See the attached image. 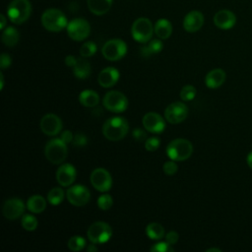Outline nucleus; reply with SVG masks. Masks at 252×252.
Segmentation results:
<instances>
[{
	"instance_id": "f257e3e1",
	"label": "nucleus",
	"mask_w": 252,
	"mask_h": 252,
	"mask_svg": "<svg viewBox=\"0 0 252 252\" xmlns=\"http://www.w3.org/2000/svg\"><path fill=\"white\" fill-rule=\"evenodd\" d=\"M129 124L124 117L113 116L105 120L101 131L103 136L109 141H120L128 133Z\"/></svg>"
},
{
	"instance_id": "c756f323",
	"label": "nucleus",
	"mask_w": 252,
	"mask_h": 252,
	"mask_svg": "<svg viewBox=\"0 0 252 252\" xmlns=\"http://www.w3.org/2000/svg\"><path fill=\"white\" fill-rule=\"evenodd\" d=\"M64 196L65 193L61 187H54L48 191L47 201L52 206H57L64 200Z\"/></svg>"
},
{
	"instance_id": "2f4dec72",
	"label": "nucleus",
	"mask_w": 252,
	"mask_h": 252,
	"mask_svg": "<svg viewBox=\"0 0 252 252\" xmlns=\"http://www.w3.org/2000/svg\"><path fill=\"white\" fill-rule=\"evenodd\" d=\"M21 224L25 230L33 231L37 227V220L34 216H32L31 214H25L22 217Z\"/></svg>"
},
{
	"instance_id": "0eeeda50",
	"label": "nucleus",
	"mask_w": 252,
	"mask_h": 252,
	"mask_svg": "<svg viewBox=\"0 0 252 252\" xmlns=\"http://www.w3.org/2000/svg\"><path fill=\"white\" fill-rule=\"evenodd\" d=\"M111 235V226L105 221H94L87 230L88 239L94 244L105 243L110 239Z\"/></svg>"
},
{
	"instance_id": "5701e85b",
	"label": "nucleus",
	"mask_w": 252,
	"mask_h": 252,
	"mask_svg": "<svg viewBox=\"0 0 252 252\" xmlns=\"http://www.w3.org/2000/svg\"><path fill=\"white\" fill-rule=\"evenodd\" d=\"M91 65L89 61L85 59V57L77 58V61L73 66V73L76 78L84 80L91 75Z\"/></svg>"
},
{
	"instance_id": "cd10ccee",
	"label": "nucleus",
	"mask_w": 252,
	"mask_h": 252,
	"mask_svg": "<svg viewBox=\"0 0 252 252\" xmlns=\"http://www.w3.org/2000/svg\"><path fill=\"white\" fill-rule=\"evenodd\" d=\"M162 47H163V44H162V41L160 40V38L159 39H158V38L152 39V40L148 41L147 44L141 48V54L145 57L151 56V55L160 52L162 50Z\"/></svg>"
},
{
	"instance_id": "4be33fe9",
	"label": "nucleus",
	"mask_w": 252,
	"mask_h": 252,
	"mask_svg": "<svg viewBox=\"0 0 252 252\" xmlns=\"http://www.w3.org/2000/svg\"><path fill=\"white\" fill-rule=\"evenodd\" d=\"M90 11L97 16L106 14L112 5V0H87Z\"/></svg>"
},
{
	"instance_id": "7ed1b4c3",
	"label": "nucleus",
	"mask_w": 252,
	"mask_h": 252,
	"mask_svg": "<svg viewBox=\"0 0 252 252\" xmlns=\"http://www.w3.org/2000/svg\"><path fill=\"white\" fill-rule=\"evenodd\" d=\"M41 24L45 30L52 32H58L67 28L68 21L65 14L61 10L50 8L42 13Z\"/></svg>"
},
{
	"instance_id": "a18cd8bd",
	"label": "nucleus",
	"mask_w": 252,
	"mask_h": 252,
	"mask_svg": "<svg viewBox=\"0 0 252 252\" xmlns=\"http://www.w3.org/2000/svg\"><path fill=\"white\" fill-rule=\"evenodd\" d=\"M0 22H1L0 23V29L3 30L5 28V26H6V17L3 14L0 15Z\"/></svg>"
},
{
	"instance_id": "423d86ee",
	"label": "nucleus",
	"mask_w": 252,
	"mask_h": 252,
	"mask_svg": "<svg viewBox=\"0 0 252 252\" xmlns=\"http://www.w3.org/2000/svg\"><path fill=\"white\" fill-rule=\"evenodd\" d=\"M155 32L154 27L152 22L148 18H138L132 24L131 27V34L132 37L140 42V43H147L152 39L153 33Z\"/></svg>"
},
{
	"instance_id": "1a4fd4ad",
	"label": "nucleus",
	"mask_w": 252,
	"mask_h": 252,
	"mask_svg": "<svg viewBox=\"0 0 252 252\" xmlns=\"http://www.w3.org/2000/svg\"><path fill=\"white\" fill-rule=\"evenodd\" d=\"M102 104L107 110L120 113L127 109L128 99L126 95L119 91H109L104 94L102 98Z\"/></svg>"
},
{
	"instance_id": "f3484780",
	"label": "nucleus",
	"mask_w": 252,
	"mask_h": 252,
	"mask_svg": "<svg viewBox=\"0 0 252 252\" xmlns=\"http://www.w3.org/2000/svg\"><path fill=\"white\" fill-rule=\"evenodd\" d=\"M77 177V170L71 163H63L56 170V180L63 187L70 186Z\"/></svg>"
},
{
	"instance_id": "6e6552de",
	"label": "nucleus",
	"mask_w": 252,
	"mask_h": 252,
	"mask_svg": "<svg viewBox=\"0 0 252 252\" xmlns=\"http://www.w3.org/2000/svg\"><path fill=\"white\" fill-rule=\"evenodd\" d=\"M101 53L106 60H120L127 53V44L121 38L109 39L103 44L101 48Z\"/></svg>"
},
{
	"instance_id": "dca6fc26",
	"label": "nucleus",
	"mask_w": 252,
	"mask_h": 252,
	"mask_svg": "<svg viewBox=\"0 0 252 252\" xmlns=\"http://www.w3.org/2000/svg\"><path fill=\"white\" fill-rule=\"evenodd\" d=\"M144 128L154 134L161 133L165 128L164 119L157 112H148L144 115L142 119Z\"/></svg>"
},
{
	"instance_id": "58836bf2",
	"label": "nucleus",
	"mask_w": 252,
	"mask_h": 252,
	"mask_svg": "<svg viewBox=\"0 0 252 252\" xmlns=\"http://www.w3.org/2000/svg\"><path fill=\"white\" fill-rule=\"evenodd\" d=\"M72 144L76 147L86 146L88 144V138L83 133H77L76 135H74V139H73Z\"/></svg>"
},
{
	"instance_id": "ddd939ff",
	"label": "nucleus",
	"mask_w": 252,
	"mask_h": 252,
	"mask_svg": "<svg viewBox=\"0 0 252 252\" xmlns=\"http://www.w3.org/2000/svg\"><path fill=\"white\" fill-rule=\"evenodd\" d=\"M188 115V107L184 102L174 101L167 105L164 110V118L171 124L181 123Z\"/></svg>"
},
{
	"instance_id": "4c0bfd02",
	"label": "nucleus",
	"mask_w": 252,
	"mask_h": 252,
	"mask_svg": "<svg viewBox=\"0 0 252 252\" xmlns=\"http://www.w3.org/2000/svg\"><path fill=\"white\" fill-rule=\"evenodd\" d=\"M162 170L166 175H174L177 170H178V166L176 164V162L174 160H168L165 161L162 165Z\"/></svg>"
},
{
	"instance_id": "e433bc0d",
	"label": "nucleus",
	"mask_w": 252,
	"mask_h": 252,
	"mask_svg": "<svg viewBox=\"0 0 252 252\" xmlns=\"http://www.w3.org/2000/svg\"><path fill=\"white\" fill-rule=\"evenodd\" d=\"M159 145H160V140L158 137H150V138H147V140L145 141V149L148 152L157 151Z\"/></svg>"
},
{
	"instance_id": "b1692460",
	"label": "nucleus",
	"mask_w": 252,
	"mask_h": 252,
	"mask_svg": "<svg viewBox=\"0 0 252 252\" xmlns=\"http://www.w3.org/2000/svg\"><path fill=\"white\" fill-rule=\"evenodd\" d=\"M156 35L160 39L168 38L172 33V25L167 19H159L154 26Z\"/></svg>"
},
{
	"instance_id": "c85d7f7f",
	"label": "nucleus",
	"mask_w": 252,
	"mask_h": 252,
	"mask_svg": "<svg viewBox=\"0 0 252 252\" xmlns=\"http://www.w3.org/2000/svg\"><path fill=\"white\" fill-rule=\"evenodd\" d=\"M146 234L152 240H159L164 236V228L158 222H151L146 226Z\"/></svg>"
},
{
	"instance_id": "2eb2a0df",
	"label": "nucleus",
	"mask_w": 252,
	"mask_h": 252,
	"mask_svg": "<svg viewBox=\"0 0 252 252\" xmlns=\"http://www.w3.org/2000/svg\"><path fill=\"white\" fill-rule=\"evenodd\" d=\"M25 204L19 198H9L7 199L2 207L3 216L10 220H14L24 215Z\"/></svg>"
},
{
	"instance_id": "393cba45",
	"label": "nucleus",
	"mask_w": 252,
	"mask_h": 252,
	"mask_svg": "<svg viewBox=\"0 0 252 252\" xmlns=\"http://www.w3.org/2000/svg\"><path fill=\"white\" fill-rule=\"evenodd\" d=\"M79 101L86 107H94L99 102V95L93 90H85L80 93Z\"/></svg>"
},
{
	"instance_id": "20e7f679",
	"label": "nucleus",
	"mask_w": 252,
	"mask_h": 252,
	"mask_svg": "<svg viewBox=\"0 0 252 252\" xmlns=\"http://www.w3.org/2000/svg\"><path fill=\"white\" fill-rule=\"evenodd\" d=\"M67 144L60 138L49 140L44 147V156L52 164H61L67 158Z\"/></svg>"
},
{
	"instance_id": "8fccbe9b",
	"label": "nucleus",
	"mask_w": 252,
	"mask_h": 252,
	"mask_svg": "<svg viewBox=\"0 0 252 252\" xmlns=\"http://www.w3.org/2000/svg\"><path fill=\"white\" fill-rule=\"evenodd\" d=\"M206 251H207V252H213V251H214V252H220L221 250L219 249V248H209V249H207Z\"/></svg>"
},
{
	"instance_id": "6ab92c4d",
	"label": "nucleus",
	"mask_w": 252,
	"mask_h": 252,
	"mask_svg": "<svg viewBox=\"0 0 252 252\" xmlns=\"http://www.w3.org/2000/svg\"><path fill=\"white\" fill-rule=\"evenodd\" d=\"M236 23V17L230 10H220L214 16V24L220 30H229Z\"/></svg>"
},
{
	"instance_id": "9b49d317",
	"label": "nucleus",
	"mask_w": 252,
	"mask_h": 252,
	"mask_svg": "<svg viewBox=\"0 0 252 252\" xmlns=\"http://www.w3.org/2000/svg\"><path fill=\"white\" fill-rule=\"evenodd\" d=\"M66 197L71 205L75 207H83L89 203L91 199V193L86 186L77 184L71 186L67 190Z\"/></svg>"
},
{
	"instance_id": "f8f14e48",
	"label": "nucleus",
	"mask_w": 252,
	"mask_h": 252,
	"mask_svg": "<svg viewBox=\"0 0 252 252\" xmlns=\"http://www.w3.org/2000/svg\"><path fill=\"white\" fill-rule=\"evenodd\" d=\"M90 180L93 187L99 192H107L112 186V177L110 173L102 167L94 169L91 173Z\"/></svg>"
},
{
	"instance_id": "72a5a7b5",
	"label": "nucleus",
	"mask_w": 252,
	"mask_h": 252,
	"mask_svg": "<svg viewBox=\"0 0 252 252\" xmlns=\"http://www.w3.org/2000/svg\"><path fill=\"white\" fill-rule=\"evenodd\" d=\"M196 93H197V91H196L194 86H192V85H185L180 90L179 95H180V97H181V99L183 101H190V100H192L195 97Z\"/></svg>"
},
{
	"instance_id": "a211bd4d",
	"label": "nucleus",
	"mask_w": 252,
	"mask_h": 252,
	"mask_svg": "<svg viewBox=\"0 0 252 252\" xmlns=\"http://www.w3.org/2000/svg\"><path fill=\"white\" fill-rule=\"evenodd\" d=\"M204 25V15L197 10L190 11L183 20V28L188 32H198Z\"/></svg>"
},
{
	"instance_id": "4468645a",
	"label": "nucleus",
	"mask_w": 252,
	"mask_h": 252,
	"mask_svg": "<svg viewBox=\"0 0 252 252\" xmlns=\"http://www.w3.org/2000/svg\"><path fill=\"white\" fill-rule=\"evenodd\" d=\"M39 127L43 134L47 136H56L62 130V121L56 114L47 113L40 119Z\"/></svg>"
},
{
	"instance_id": "bb28decb",
	"label": "nucleus",
	"mask_w": 252,
	"mask_h": 252,
	"mask_svg": "<svg viewBox=\"0 0 252 252\" xmlns=\"http://www.w3.org/2000/svg\"><path fill=\"white\" fill-rule=\"evenodd\" d=\"M2 42L8 46V47H13L15 46L20 39V33L18 30L14 27H7L1 35Z\"/></svg>"
},
{
	"instance_id": "37998d69",
	"label": "nucleus",
	"mask_w": 252,
	"mask_h": 252,
	"mask_svg": "<svg viewBox=\"0 0 252 252\" xmlns=\"http://www.w3.org/2000/svg\"><path fill=\"white\" fill-rule=\"evenodd\" d=\"M60 139L62 141H64L67 145L72 143L73 142V139H74V136H73V133L69 130H64L61 132L60 134Z\"/></svg>"
},
{
	"instance_id": "c03bdc74",
	"label": "nucleus",
	"mask_w": 252,
	"mask_h": 252,
	"mask_svg": "<svg viewBox=\"0 0 252 252\" xmlns=\"http://www.w3.org/2000/svg\"><path fill=\"white\" fill-rule=\"evenodd\" d=\"M76 61H77V57H75L73 55H67L66 58H65V63H66V65L68 67H72L73 68V66L75 65Z\"/></svg>"
},
{
	"instance_id": "09e8293b",
	"label": "nucleus",
	"mask_w": 252,
	"mask_h": 252,
	"mask_svg": "<svg viewBox=\"0 0 252 252\" xmlns=\"http://www.w3.org/2000/svg\"><path fill=\"white\" fill-rule=\"evenodd\" d=\"M0 81H1L0 89H1V90H3V88H4V76H3V73H2V72L0 73Z\"/></svg>"
},
{
	"instance_id": "de8ad7c7",
	"label": "nucleus",
	"mask_w": 252,
	"mask_h": 252,
	"mask_svg": "<svg viewBox=\"0 0 252 252\" xmlns=\"http://www.w3.org/2000/svg\"><path fill=\"white\" fill-rule=\"evenodd\" d=\"M246 160H247V164H248V166L252 169V152H250V153L248 154Z\"/></svg>"
},
{
	"instance_id": "f704fd0d",
	"label": "nucleus",
	"mask_w": 252,
	"mask_h": 252,
	"mask_svg": "<svg viewBox=\"0 0 252 252\" xmlns=\"http://www.w3.org/2000/svg\"><path fill=\"white\" fill-rule=\"evenodd\" d=\"M113 200L109 194H102L97 199V206L100 210L107 211L112 207Z\"/></svg>"
},
{
	"instance_id": "aec40b11",
	"label": "nucleus",
	"mask_w": 252,
	"mask_h": 252,
	"mask_svg": "<svg viewBox=\"0 0 252 252\" xmlns=\"http://www.w3.org/2000/svg\"><path fill=\"white\" fill-rule=\"evenodd\" d=\"M120 73L119 71L114 67H106L102 69L98 76H97V82L102 88H111L113 87L119 80Z\"/></svg>"
},
{
	"instance_id": "c9c22d12",
	"label": "nucleus",
	"mask_w": 252,
	"mask_h": 252,
	"mask_svg": "<svg viewBox=\"0 0 252 252\" xmlns=\"http://www.w3.org/2000/svg\"><path fill=\"white\" fill-rule=\"evenodd\" d=\"M171 246L172 245H170L166 241L157 242L151 246L150 251L151 252H172V251H174V249Z\"/></svg>"
},
{
	"instance_id": "412c9836",
	"label": "nucleus",
	"mask_w": 252,
	"mask_h": 252,
	"mask_svg": "<svg viewBox=\"0 0 252 252\" xmlns=\"http://www.w3.org/2000/svg\"><path fill=\"white\" fill-rule=\"evenodd\" d=\"M225 72L220 68L211 70L205 77V84L209 89H218L225 81Z\"/></svg>"
},
{
	"instance_id": "a878e982",
	"label": "nucleus",
	"mask_w": 252,
	"mask_h": 252,
	"mask_svg": "<svg viewBox=\"0 0 252 252\" xmlns=\"http://www.w3.org/2000/svg\"><path fill=\"white\" fill-rule=\"evenodd\" d=\"M27 208L33 214H40L46 208V200L41 195H32L27 201Z\"/></svg>"
},
{
	"instance_id": "79ce46f5",
	"label": "nucleus",
	"mask_w": 252,
	"mask_h": 252,
	"mask_svg": "<svg viewBox=\"0 0 252 252\" xmlns=\"http://www.w3.org/2000/svg\"><path fill=\"white\" fill-rule=\"evenodd\" d=\"M12 59L9 54L7 53H2L0 56V68L1 69H6L11 66Z\"/></svg>"
},
{
	"instance_id": "9d476101",
	"label": "nucleus",
	"mask_w": 252,
	"mask_h": 252,
	"mask_svg": "<svg viewBox=\"0 0 252 252\" xmlns=\"http://www.w3.org/2000/svg\"><path fill=\"white\" fill-rule=\"evenodd\" d=\"M66 29L69 37L75 41H82L86 39L91 32V26L89 22L83 18L73 19L68 23Z\"/></svg>"
},
{
	"instance_id": "49530a36",
	"label": "nucleus",
	"mask_w": 252,
	"mask_h": 252,
	"mask_svg": "<svg viewBox=\"0 0 252 252\" xmlns=\"http://www.w3.org/2000/svg\"><path fill=\"white\" fill-rule=\"evenodd\" d=\"M96 250H97V247L95 246L94 243L89 244V245L87 246V251H88V252H94V251H96Z\"/></svg>"
},
{
	"instance_id": "473e14b6",
	"label": "nucleus",
	"mask_w": 252,
	"mask_h": 252,
	"mask_svg": "<svg viewBox=\"0 0 252 252\" xmlns=\"http://www.w3.org/2000/svg\"><path fill=\"white\" fill-rule=\"evenodd\" d=\"M96 52V44L94 41H86L80 48V55L82 57H91Z\"/></svg>"
},
{
	"instance_id": "ea45409f",
	"label": "nucleus",
	"mask_w": 252,
	"mask_h": 252,
	"mask_svg": "<svg viewBox=\"0 0 252 252\" xmlns=\"http://www.w3.org/2000/svg\"><path fill=\"white\" fill-rule=\"evenodd\" d=\"M132 137L137 141V142H143L147 140V134L144 130L141 128H135L132 132Z\"/></svg>"
},
{
	"instance_id": "f03ea898",
	"label": "nucleus",
	"mask_w": 252,
	"mask_h": 252,
	"mask_svg": "<svg viewBox=\"0 0 252 252\" xmlns=\"http://www.w3.org/2000/svg\"><path fill=\"white\" fill-rule=\"evenodd\" d=\"M165 152L170 159L174 161H183L191 157L193 146L189 140L177 138L168 143Z\"/></svg>"
},
{
	"instance_id": "39448f33",
	"label": "nucleus",
	"mask_w": 252,
	"mask_h": 252,
	"mask_svg": "<svg viewBox=\"0 0 252 252\" xmlns=\"http://www.w3.org/2000/svg\"><path fill=\"white\" fill-rule=\"evenodd\" d=\"M7 14L12 23L21 25L28 21L32 14L31 2L29 0H13L7 8Z\"/></svg>"
},
{
	"instance_id": "7c9ffc66",
	"label": "nucleus",
	"mask_w": 252,
	"mask_h": 252,
	"mask_svg": "<svg viewBox=\"0 0 252 252\" xmlns=\"http://www.w3.org/2000/svg\"><path fill=\"white\" fill-rule=\"evenodd\" d=\"M68 248L73 252H78L86 247V239L81 235H74L68 240Z\"/></svg>"
},
{
	"instance_id": "a19ab883",
	"label": "nucleus",
	"mask_w": 252,
	"mask_h": 252,
	"mask_svg": "<svg viewBox=\"0 0 252 252\" xmlns=\"http://www.w3.org/2000/svg\"><path fill=\"white\" fill-rule=\"evenodd\" d=\"M179 235L175 230H170L165 234V241L170 245H174L178 241Z\"/></svg>"
}]
</instances>
